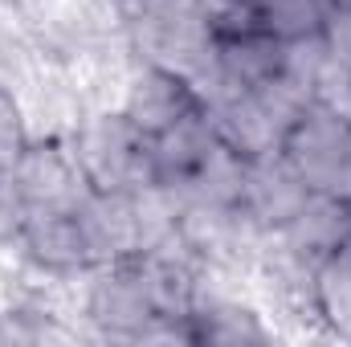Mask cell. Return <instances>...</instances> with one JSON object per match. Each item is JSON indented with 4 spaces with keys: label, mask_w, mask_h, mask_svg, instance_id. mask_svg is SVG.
<instances>
[{
    "label": "cell",
    "mask_w": 351,
    "mask_h": 347,
    "mask_svg": "<svg viewBox=\"0 0 351 347\" xmlns=\"http://www.w3.org/2000/svg\"><path fill=\"white\" fill-rule=\"evenodd\" d=\"M348 106H351V86H348Z\"/></svg>",
    "instance_id": "7c38bea8"
},
{
    "label": "cell",
    "mask_w": 351,
    "mask_h": 347,
    "mask_svg": "<svg viewBox=\"0 0 351 347\" xmlns=\"http://www.w3.org/2000/svg\"><path fill=\"white\" fill-rule=\"evenodd\" d=\"M12 176L25 192L29 213H37V208H78L90 192L86 176H82L70 143L62 135H37L29 143V152L16 160Z\"/></svg>",
    "instance_id": "5b68a950"
},
{
    "label": "cell",
    "mask_w": 351,
    "mask_h": 347,
    "mask_svg": "<svg viewBox=\"0 0 351 347\" xmlns=\"http://www.w3.org/2000/svg\"><path fill=\"white\" fill-rule=\"evenodd\" d=\"M25 221H29V204H25V192L16 184V176L0 172V258L12 254Z\"/></svg>",
    "instance_id": "9c48e42d"
},
{
    "label": "cell",
    "mask_w": 351,
    "mask_h": 347,
    "mask_svg": "<svg viewBox=\"0 0 351 347\" xmlns=\"http://www.w3.org/2000/svg\"><path fill=\"white\" fill-rule=\"evenodd\" d=\"M4 261L21 278L49 282V286H74L78 278H86L98 265L94 254H90L86 233H82L78 208H37V213H29L12 254Z\"/></svg>",
    "instance_id": "3957f363"
},
{
    "label": "cell",
    "mask_w": 351,
    "mask_h": 347,
    "mask_svg": "<svg viewBox=\"0 0 351 347\" xmlns=\"http://www.w3.org/2000/svg\"><path fill=\"white\" fill-rule=\"evenodd\" d=\"M208 0H110L114 16H119V29H135V25H147V21H164L176 12H192V8H204Z\"/></svg>",
    "instance_id": "30bf717a"
},
{
    "label": "cell",
    "mask_w": 351,
    "mask_h": 347,
    "mask_svg": "<svg viewBox=\"0 0 351 347\" xmlns=\"http://www.w3.org/2000/svg\"><path fill=\"white\" fill-rule=\"evenodd\" d=\"M78 221L90 241L94 261H119L131 254H143V213L135 192H98L90 188L78 204Z\"/></svg>",
    "instance_id": "52a82bcc"
},
{
    "label": "cell",
    "mask_w": 351,
    "mask_h": 347,
    "mask_svg": "<svg viewBox=\"0 0 351 347\" xmlns=\"http://www.w3.org/2000/svg\"><path fill=\"white\" fill-rule=\"evenodd\" d=\"M327 4H331L335 12H348V16H351V0H327Z\"/></svg>",
    "instance_id": "8fae6325"
},
{
    "label": "cell",
    "mask_w": 351,
    "mask_h": 347,
    "mask_svg": "<svg viewBox=\"0 0 351 347\" xmlns=\"http://www.w3.org/2000/svg\"><path fill=\"white\" fill-rule=\"evenodd\" d=\"M29 143H33L29 110H25L16 86L0 82V172H12L16 160L29 152Z\"/></svg>",
    "instance_id": "ba28073f"
},
{
    "label": "cell",
    "mask_w": 351,
    "mask_h": 347,
    "mask_svg": "<svg viewBox=\"0 0 351 347\" xmlns=\"http://www.w3.org/2000/svg\"><path fill=\"white\" fill-rule=\"evenodd\" d=\"M78 168L90 188L98 192H139L156 184L152 172V139L114 106L94 102L78 115V123L66 135Z\"/></svg>",
    "instance_id": "6da1fadb"
},
{
    "label": "cell",
    "mask_w": 351,
    "mask_h": 347,
    "mask_svg": "<svg viewBox=\"0 0 351 347\" xmlns=\"http://www.w3.org/2000/svg\"><path fill=\"white\" fill-rule=\"evenodd\" d=\"M306 200H311V188L282 160V152H265V156H254L245 164V184H241L237 208L262 229L265 237L282 233Z\"/></svg>",
    "instance_id": "8992f818"
},
{
    "label": "cell",
    "mask_w": 351,
    "mask_h": 347,
    "mask_svg": "<svg viewBox=\"0 0 351 347\" xmlns=\"http://www.w3.org/2000/svg\"><path fill=\"white\" fill-rule=\"evenodd\" d=\"M278 152L311 192L351 196V110L311 98L286 127Z\"/></svg>",
    "instance_id": "7a4b0ae2"
},
{
    "label": "cell",
    "mask_w": 351,
    "mask_h": 347,
    "mask_svg": "<svg viewBox=\"0 0 351 347\" xmlns=\"http://www.w3.org/2000/svg\"><path fill=\"white\" fill-rule=\"evenodd\" d=\"M114 106L147 135H164L168 127H176L180 119H188L192 110L204 106V90L196 78H188L184 70L147 62V58H127V70L119 78L114 90Z\"/></svg>",
    "instance_id": "277c9868"
}]
</instances>
